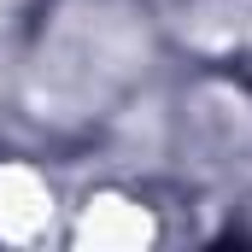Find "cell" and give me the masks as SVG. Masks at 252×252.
Returning a JSON list of instances; mask_svg holds the SVG:
<instances>
[{
	"instance_id": "obj_1",
	"label": "cell",
	"mask_w": 252,
	"mask_h": 252,
	"mask_svg": "<svg viewBox=\"0 0 252 252\" xmlns=\"http://www.w3.org/2000/svg\"><path fill=\"white\" fill-rule=\"evenodd\" d=\"M47 217H53V193L24 164H0V235L6 241H30V235L47 229Z\"/></svg>"
},
{
	"instance_id": "obj_2",
	"label": "cell",
	"mask_w": 252,
	"mask_h": 252,
	"mask_svg": "<svg viewBox=\"0 0 252 252\" xmlns=\"http://www.w3.org/2000/svg\"><path fill=\"white\" fill-rule=\"evenodd\" d=\"M153 235V217L129 199H88V217H82V241L94 247H141Z\"/></svg>"
}]
</instances>
